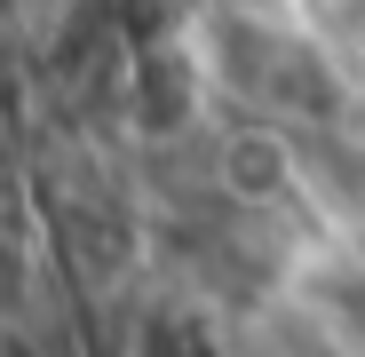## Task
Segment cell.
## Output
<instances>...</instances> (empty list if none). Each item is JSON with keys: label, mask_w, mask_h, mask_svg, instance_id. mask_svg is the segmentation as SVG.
<instances>
[{"label": "cell", "mask_w": 365, "mask_h": 357, "mask_svg": "<svg viewBox=\"0 0 365 357\" xmlns=\"http://www.w3.org/2000/svg\"><path fill=\"white\" fill-rule=\"evenodd\" d=\"M191 103H199V56L182 48V40L135 48V128L175 135L182 119H191Z\"/></svg>", "instance_id": "6da1fadb"}, {"label": "cell", "mask_w": 365, "mask_h": 357, "mask_svg": "<svg viewBox=\"0 0 365 357\" xmlns=\"http://www.w3.org/2000/svg\"><path fill=\"white\" fill-rule=\"evenodd\" d=\"M215 183H222V199H238V207H262V199H278V191L294 183V159H286V143H278L270 128H238V135L215 151Z\"/></svg>", "instance_id": "7a4b0ae2"}]
</instances>
